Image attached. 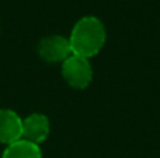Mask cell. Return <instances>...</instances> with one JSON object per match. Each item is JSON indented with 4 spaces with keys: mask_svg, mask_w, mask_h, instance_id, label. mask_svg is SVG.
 Here are the masks:
<instances>
[{
    "mask_svg": "<svg viewBox=\"0 0 160 158\" xmlns=\"http://www.w3.org/2000/svg\"><path fill=\"white\" fill-rule=\"evenodd\" d=\"M22 139V119L13 109L0 108V143L11 144Z\"/></svg>",
    "mask_w": 160,
    "mask_h": 158,
    "instance_id": "cell-5",
    "label": "cell"
},
{
    "mask_svg": "<svg viewBox=\"0 0 160 158\" xmlns=\"http://www.w3.org/2000/svg\"><path fill=\"white\" fill-rule=\"evenodd\" d=\"M62 77L75 90H84L91 84L94 77V72L91 67L90 59L82 58L78 55H72L62 63L61 67Z\"/></svg>",
    "mask_w": 160,
    "mask_h": 158,
    "instance_id": "cell-2",
    "label": "cell"
},
{
    "mask_svg": "<svg viewBox=\"0 0 160 158\" xmlns=\"http://www.w3.org/2000/svg\"><path fill=\"white\" fill-rule=\"evenodd\" d=\"M2 158H42V151L38 144L20 139L6 146Z\"/></svg>",
    "mask_w": 160,
    "mask_h": 158,
    "instance_id": "cell-6",
    "label": "cell"
},
{
    "mask_svg": "<svg viewBox=\"0 0 160 158\" xmlns=\"http://www.w3.org/2000/svg\"><path fill=\"white\" fill-rule=\"evenodd\" d=\"M68 38L73 55L91 59L104 48L107 42V30L98 17L86 16L76 21Z\"/></svg>",
    "mask_w": 160,
    "mask_h": 158,
    "instance_id": "cell-1",
    "label": "cell"
},
{
    "mask_svg": "<svg viewBox=\"0 0 160 158\" xmlns=\"http://www.w3.org/2000/svg\"><path fill=\"white\" fill-rule=\"evenodd\" d=\"M51 132V123L47 115L31 114L22 119V139L34 144H41L48 139Z\"/></svg>",
    "mask_w": 160,
    "mask_h": 158,
    "instance_id": "cell-4",
    "label": "cell"
},
{
    "mask_svg": "<svg viewBox=\"0 0 160 158\" xmlns=\"http://www.w3.org/2000/svg\"><path fill=\"white\" fill-rule=\"evenodd\" d=\"M38 55L48 63H63L72 56L69 38L62 35H48L38 44Z\"/></svg>",
    "mask_w": 160,
    "mask_h": 158,
    "instance_id": "cell-3",
    "label": "cell"
}]
</instances>
